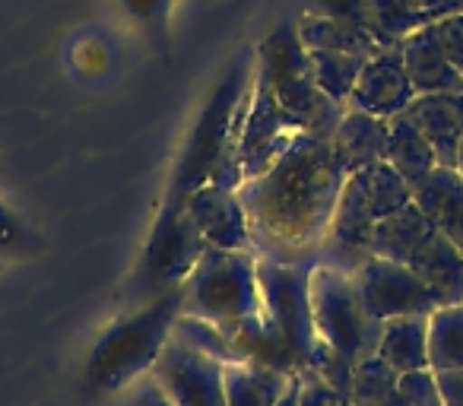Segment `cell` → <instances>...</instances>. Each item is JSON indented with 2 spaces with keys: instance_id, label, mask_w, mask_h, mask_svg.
I'll return each mask as SVG.
<instances>
[{
  "instance_id": "6da1fadb",
  "label": "cell",
  "mask_w": 463,
  "mask_h": 406,
  "mask_svg": "<svg viewBox=\"0 0 463 406\" xmlns=\"http://www.w3.org/2000/svg\"><path fill=\"white\" fill-rule=\"evenodd\" d=\"M346 178L334 143L315 134H296L264 175L241 181L239 197L260 258L286 260L292 254L317 251Z\"/></svg>"
},
{
  "instance_id": "7a4b0ae2",
  "label": "cell",
  "mask_w": 463,
  "mask_h": 406,
  "mask_svg": "<svg viewBox=\"0 0 463 406\" xmlns=\"http://www.w3.org/2000/svg\"><path fill=\"white\" fill-rule=\"evenodd\" d=\"M254 64H258V52L241 54L229 67L222 83L216 86L206 109L200 111L197 127H194L184 156L178 162V172H175V184H172L175 194L187 197V194L197 191L206 181L232 187V191L241 187L245 175H241V162H239V134H241V124H245L248 96H251L248 77H251Z\"/></svg>"
},
{
  "instance_id": "3957f363",
  "label": "cell",
  "mask_w": 463,
  "mask_h": 406,
  "mask_svg": "<svg viewBox=\"0 0 463 406\" xmlns=\"http://www.w3.org/2000/svg\"><path fill=\"white\" fill-rule=\"evenodd\" d=\"M184 315V289L175 286L143 302L134 315L121 317L102 334L86 359L83 384L90 393H115L137 374L149 372L165 343L172 340L175 321Z\"/></svg>"
},
{
  "instance_id": "277c9868",
  "label": "cell",
  "mask_w": 463,
  "mask_h": 406,
  "mask_svg": "<svg viewBox=\"0 0 463 406\" xmlns=\"http://www.w3.org/2000/svg\"><path fill=\"white\" fill-rule=\"evenodd\" d=\"M184 289V315L203 317L232 336L251 317L264 315V298L258 283V254L210 248L200 254Z\"/></svg>"
},
{
  "instance_id": "5b68a950",
  "label": "cell",
  "mask_w": 463,
  "mask_h": 406,
  "mask_svg": "<svg viewBox=\"0 0 463 406\" xmlns=\"http://www.w3.org/2000/svg\"><path fill=\"white\" fill-rule=\"evenodd\" d=\"M258 73L270 83L273 96L279 99L292 118H298L305 134L334 140L346 105L327 99L315 83L311 54L298 39V26L283 23L277 26L258 48Z\"/></svg>"
},
{
  "instance_id": "8992f818",
  "label": "cell",
  "mask_w": 463,
  "mask_h": 406,
  "mask_svg": "<svg viewBox=\"0 0 463 406\" xmlns=\"http://www.w3.org/2000/svg\"><path fill=\"white\" fill-rule=\"evenodd\" d=\"M311 315H315L317 340L334 346L346 359L362 362L378 353L384 321L368 315L353 273L317 264L311 270Z\"/></svg>"
},
{
  "instance_id": "52a82bcc",
  "label": "cell",
  "mask_w": 463,
  "mask_h": 406,
  "mask_svg": "<svg viewBox=\"0 0 463 406\" xmlns=\"http://www.w3.org/2000/svg\"><path fill=\"white\" fill-rule=\"evenodd\" d=\"M206 251L203 235L197 232L194 220L184 210V197L172 191L165 200L159 220L153 226V235L146 241V251L137 267L134 277V296L149 302V298L162 296L165 289L181 286L191 270L197 267L200 254Z\"/></svg>"
},
{
  "instance_id": "ba28073f",
  "label": "cell",
  "mask_w": 463,
  "mask_h": 406,
  "mask_svg": "<svg viewBox=\"0 0 463 406\" xmlns=\"http://www.w3.org/2000/svg\"><path fill=\"white\" fill-rule=\"evenodd\" d=\"M311 270L315 267L260 258L258 254V283L264 311L279 327V334L286 336L302 368H308L311 346L317 340L315 315H311Z\"/></svg>"
},
{
  "instance_id": "9c48e42d",
  "label": "cell",
  "mask_w": 463,
  "mask_h": 406,
  "mask_svg": "<svg viewBox=\"0 0 463 406\" xmlns=\"http://www.w3.org/2000/svg\"><path fill=\"white\" fill-rule=\"evenodd\" d=\"M296 134H305L298 118H292L279 105L270 83L260 77L258 64H254V86H251V96H248L245 124H241V134H239V162L245 181L264 175L279 159V153L289 146V140Z\"/></svg>"
},
{
  "instance_id": "30bf717a",
  "label": "cell",
  "mask_w": 463,
  "mask_h": 406,
  "mask_svg": "<svg viewBox=\"0 0 463 406\" xmlns=\"http://www.w3.org/2000/svg\"><path fill=\"white\" fill-rule=\"evenodd\" d=\"M353 283L359 289L362 302H365L368 315L378 321H391V317L406 315H431L441 308L438 296L410 270L406 264L384 258H368L353 270Z\"/></svg>"
},
{
  "instance_id": "8fae6325",
  "label": "cell",
  "mask_w": 463,
  "mask_h": 406,
  "mask_svg": "<svg viewBox=\"0 0 463 406\" xmlns=\"http://www.w3.org/2000/svg\"><path fill=\"white\" fill-rule=\"evenodd\" d=\"M222 372V362L210 359L200 349L172 336L149 368V378L175 406H225Z\"/></svg>"
},
{
  "instance_id": "7c38bea8",
  "label": "cell",
  "mask_w": 463,
  "mask_h": 406,
  "mask_svg": "<svg viewBox=\"0 0 463 406\" xmlns=\"http://www.w3.org/2000/svg\"><path fill=\"white\" fill-rule=\"evenodd\" d=\"M374 222L378 220H374V210H372V203H368L365 184H362L359 175H349L340 191V200H336L327 235H324L321 264L353 273L362 260L372 258V254H368V241H372Z\"/></svg>"
},
{
  "instance_id": "4fadbf2b",
  "label": "cell",
  "mask_w": 463,
  "mask_h": 406,
  "mask_svg": "<svg viewBox=\"0 0 463 406\" xmlns=\"http://www.w3.org/2000/svg\"><path fill=\"white\" fill-rule=\"evenodd\" d=\"M184 210L210 248L254 251L251 222H248V210H245V203H241L239 191L206 181L197 191L187 194Z\"/></svg>"
},
{
  "instance_id": "5bb4252c",
  "label": "cell",
  "mask_w": 463,
  "mask_h": 406,
  "mask_svg": "<svg viewBox=\"0 0 463 406\" xmlns=\"http://www.w3.org/2000/svg\"><path fill=\"white\" fill-rule=\"evenodd\" d=\"M412 99H416V90H412V80L406 73L400 45L378 48L362 67L359 83H355L353 96H349V109L368 111V115L391 121L393 115L410 109Z\"/></svg>"
},
{
  "instance_id": "9a60e30c",
  "label": "cell",
  "mask_w": 463,
  "mask_h": 406,
  "mask_svg": "<svg viewBox=\"0 0 463 406\" xmlns=\"http://www.w3.org/2000/svg\"><path fill=\"white\" fill-rule=\"evenodd\" d=\"M410 121L435 149L438 165L457 168V153L463 140V92H429L416 96L406 109Z\"/></svg>"
},
{
  "instance_id": "2e32d148",
  "label": "cell",
  "mask_w": 463,
  "mask_h": 406,
  "mask_svg": "<svg viewBox=\"0 0 463 406\" xmlns=\"http://www.w3.org/2000/svg\"><path fill=\"white\" fill-rule=\"evenodd\" d=\"M400 52H403V64L412 80L416 96H429V92H463V73L448 61L431 23L406 35L400 42Z\"/></svg>"
},
{
  "instance_id": "e0dca14e",
  "label": "cell",
  "mask_w": 463,
  "mask_h": 406,
  "mask_svg": "<svg viewBox=\"0 0 463 406\" xmlns=\"http://www.w3.org/2000/svg\"><path fill=\"white\" fill-rule=\"evenodd\" d=\"M387 134H391V121L368 111L349 109L343 111L340 124L334 130V153L346 175L362 172L368 165H378L387 156Z\"/></svg>"
},
{
  "instance_id": "ac0fdd59",
  "label": "cell",
  "mask_w": 463,
  "mask_h": 406,
  "mask_svg": "<svg viewBox=\"0 0 463 406\" xmlns=\"http://www.w3.org/2000/svg\"><path fill=\"white\" fill-rule=\"evenodd\" d=\"M406 267L435 292L441 305H463V251L441 229L425 239Z\"/></svg>"
},
{
  "instance_id": "d6986e66",
  "label": "cell",
  "mask_w": 463,
  "mask_h": 406,
  "mask_svg": "<svg viewBox=\"0 0 463 406\" xmlns=\"http://www.w3.org/2000/svg\"><path fill=\"white\" fill-rule=\"evenodd\" d=\"M412 200L422 207L431 226L441 229L463 251V175L457 168L438 165L429 178L412 187Z\"/></svg>"
},
{
  "instance_id": "ffe728a7",
  "label": "cell",
  "mask_w": 463,
  "mask_h": 406,
  "mask_svg": "<svg viewBox=\"0 0 463 406\" xmlns=\"http://www.w3.org/2000/svg\"><path fill=\"white\" fill-rule=\"evenodd\" d=\"M435 232L431 220L422 213L416 200L406 203L403 210L384 216L374 222L372 241H368V254L384 260H397V264H410V258L425 245V239Z\"/></svg>"
},
{
  "instance_id": "44dd1931",
  "label": "cell",
  "mask_w": 463,
  "mask_h": 406,
  "mask_svg": "<svg viewBox=\"0 0 463 406\" xmlns=\"http://www.w3.org/2000/svg\"><path fill=\"white\" fill-rule=\"evenodd\" d=\"M296 374L258 362H232L225 365V406H277L289 391Z\"/></svg>"
},
{
  "instance_id": "7402d4cb",
  "label": "cell",
  "mask_w": 463,
  "mask_h": 406,
  "mask_svg": "<svg viewBox=\"0 0 463 406\" xmlns=\"http://www.w3.org/2000/svg\"><path fill=\"white\" fill-rule=\"evenodd\" d=\"M374 355H381L400 374L429 368V315H406L384 321V334H381Z\"/></svg>"
},
{
  "instance_id": "603a6c76",
  "label": "cell",
  "mask_w": 463,
  "mask_h": 406,
  "mask_svg": "<svg viewBox=\"0 0 463 406\" xmlns=\"http://www.w3.org/2000/svg\"><path fill=\"white\" fill-rule=\"evenodd\" d=\"M229 340L235 343V349H239L245 362H258V365L279 368V372H286V374L302 372V365H298L292 346L286 343V336L279 334L277 324L267 317V311L260 317H251V321L241 324Z\"/></svg>"
},
{
  "instance_id": "cb8c5ba5",
  "label": "cell",
  "mask_w": 463,
  "mask_h": 406,
  "mask_svg": "<svg viewBox=\"0 0 463 406\" xmlns=\"http://www.w3.org/2000/svg\"><path fill=\"white\" fill-rule=\"evenodd\" d=\"M298 39L308 52H343V54H365L372 58L378 52V42L365 26L349 20H334V16L305 14L298 23Z\"/></svg>"
},
{
  "instance_id": "d4e9b609",
  "label": "cell",
  "mask_w": 463,
  "mask_h": 406,
  "mask_svg": "<svg viewBox=\"0 0 463 406\" xmlns=\"http://www.w3.org/2000/svg\"><path fill=\"white\" fill-rule=\"evenodd\" d=\"M384 162H391L412 187L419 181H425L431 172L438 168V159H435V149L431 143L422 137V130L410 121L406 111L391 118V134H387V156Z\"/></svg>"
},
{
  "instance_id": "484cf974",
  "label": "cell",
  "mask_w": 463,
  "mask_h": 406,
  "mask_svg": "<svg viewBox=\"0 0 463 406\" xmlns=\"http://www.w3.org/2000/svg\"><path fill=\"white\" fill-rule=\"evenodd\" d=\"M365 4V29L381 48H397L416 29L429 26V16L412 7V0H362Z\"/></svg>"
},
{
  "instance_id": "4316f807",
  "label": "cell",
  "mask_w": 463,
  "mask_h": 406,
  "mask_svg": "<svg viewBox=\"0 0 463 406\" xmlns=\"http://www.w3.org/2000/svg\"><path fill=\"white\" fill-rule=\"evenodd\" d=\"M429 368H463V305H441L429 315Z\"/></svg>"
},
{
  "instance_id": "83f0119b",
  "label": "cell",
  "mask_w": 463,
  "mask_h": 406,
  "mask_svg": "<svg viewBox=\"0 0 463 406\" xmlns=\"http://www.w3.org/2000/svg\"><path fill=\"white\" fill-rule=\"evenodd\" d=\"M349 403L353 406H403V400H400V372L387 365L381 355H368V359L355 362Z\"/></svg>"
},
{
  "instance_id": "f1b7e54d",
  "label": "cell",
  "mask_w": 463,
  "mask_h": 406,
  "mask_svg": "<svg viewBox=\"0 0 463 406\" xmlns=\"http://www.w3.org/2000/svg\"><path fill=\"white\" fill-rule=\"evenodd\" d=\"M311 54V71H315L317 90L327 99L340 105H349L359 73L365 67V54H343V52H308Z\"/></svg>"
},
{
  "instance_id": "f546056e",
  "label": "cell",
  "mask_w": 463,
  "mask_h": 406,
  "mask_svg": "<svg viewBox=\"0 0 463 406\" xmlns=\"http://www.w3.org/2000/svg\"><path fill=\"white\" fill-rule=\"evenodd\" d=\"M353 175H359L362 184H365L374 220H384V216L403 210L406 203H412V184L391 165V162H378V165H368Z\"/></svg>"
},
{
  "instance_id": "4dcf8cb0",
  "label": "cell",
  "mask_w": 463,
  "mask_h": 406,
  "mask_svg": "<svg viewBox=\"0 0 463 406\" xmlns=\"http://www.w3.org/2000/svg\"><path fill=\"white\" fill-rule=\"evenodd\" d=\"M172 336H178V340H184L187 346L200 349L203 355L222 362V365H232V362H245L239 349H235V343L225 336V330H219L216 324L203 321V317L181 315L178 321H175Z\"/></svg>"
},
{
  "instance_id": "1f68e13d",
  "label": "cell",
  "mask_w": 463,
  "mask_h": 406,
  "mask_svg": "<svg viewBox=\"0 0 463 406\" xmlns=\"http://www.w3.org/2000/svg\"><path fill=\"white\" fill-rule=\"evenodd\" d=\"M308 368L317 374V378H324L330 387H334L336 393H343V397H349L353 393V372H355V362L346 359L343 353H336L334 346H327L324 340H315V346H311V359H308Z\"/></svg>"
},
{
  "instance_id": "d6a6232c",
  "label": "cell",
  "mask_w": 463,
  "mask_h": 406,
  "mask_svg": "<svg viewBox=\"0 0 463 406\" xmlns=\"http://www.w3.org/2000/svg\"><path fill=\"white\" fill-rule=\"evenodd\" d=\"M400 400H403V406H444L435 372L416 368V372L400 374Z\"/></svg>"
},
{
  "instance_id": "836d02e7",
  "label": "cell",
  "mask_w": 463,
  "mask_h": 406,
  "mask_svg": "<svg viewBox=\"0 0 463 406\" xmlns=\"http://www.w3.org/2000/svg\"><path fill=\"white\" fill-rule=\"evenodd\" d=\"M298 406H353L349 397L336 393L324 378H317L311 368L298 372Z\"/></svg>"
},
{
  "instance_id": "e575fe53",
  "label": "cell",
  "mask_w": 463,
  "mask_h": 406,
  "mask_svg": "<svg viewBox=\"0 0 463 406\" xmlns=\"http://www.w3.org/2000/svg\"><path fill=\"white\" fill-rule=\"evenodd\" d=\"M431 26H435V35H438V42H441L444 54H448V61L463 73V14L441 16V20H435Z\"/></svg>"
},
{
  "instance_id": "d590c367",
  "label": "cell",
  "mask_w": 463,
  "mask_h": 406,
  "mask_svg": "<svg viewBox=\"0 0 463 406\" xmlns=\"http://www.w3.org/2000/svg\"><path fill=\"white\" fill-rule=\"evenodd\" d=\"M33 245V235H29V229L23 226L20 220H16L14 213H10L4 203H0V251H26V248Z\"/></svg>"
},
{
  "instance_id": "8d00e7d4",
  "label": "cell",
  "mask_w": 463,
  "mask_h": 406,
  "mask_svg": "<svg viewBox=\"0 0 463 406\" xmlns=\"http://www.w3.org/2000/svg\"><path fill=\"white\" fill-rule=\"evenodd\" d=\"M308 14L334 16V20H349L365 26V4L362 0H311Z\"/></svg>"
},
{
  "instance_id": "74e56055",
  "label": "cell",
  "mask_w": 463,
  "mask_h": 406,
  "mask_svg": "<svg viewBox=\"0 0 463 406\" xmlns=\"http://www.w3.org/2000/svg\"><path fill=\"white\" fill-rule=\"evenodd\" d=\"M438 391H441L444 406H463V368H450V372H435Z\"/></svg>"
},
{
  "instance_id": "f35d334b",
  "label": "cell",
  "mask_w": 463,
  "mask_h": 406,
  "mask_svg": "<svg viewBox=\"0 0 463 406\" xmlns=\"http://www.w3.org/2000/svg\"><path fill=\"white\" fill-rule=\"evenodd\" d=\"M130 406H175V403L159 391V384H156L153 378H146L137 384L134 397H130Z\"/></svg>"
},
{
  "instance_id": "ab89813d",
  "label": "cell",
  "mask_w": 463,
  "mask_h": 406,
  "mask_svg": "<svg viewBox=\"0 0 463 406\" xmlns=\"http://www.w3.org/2000/svg\"><path fill=\"white\" fill-rule=\"evenodd\" d=\"M168 0H128V7L134 10L140 20H153L159 10H165Z\"/></svg>"
},
{
  "instance_id": "60d3db41",
  "label": "cell",
  "mask_w": 463,
  "mask_h": 406,
  "mask_svg": "<svg viewBox=\"0 0 463 406\" xmlns=\"http://www.w3.org/2000/svg\"><path fill=\"white\" fill-rule=\"evenodd\" d=\"M412 7L416 10H422L425 16H429L431 23L441 16V7H444V0H412Z\"/></svg>"
},
{
  "instance_id": "b9f144b4",
  "label": "cell",
  "mask_w": 463,
  "mask_h": 406,
  "mask_svg": "<svg viewBox=\"0 0 463 406\" xmlns=\"http://www.w3.org/2000/svg\"><path fill=\"white\" fill-rule=\"evenodd\" d=\"M277 406H298V374H296V378H292L289 391L283 393V400H279Z\"/></svg>"
},
{
  "instance_id": "7bdbcfd3",
  "label": "cell",
  "mask_w": 463,
  "mask_h": 406,
  "mask_svg": "<svg viewBox=\"0 0 463 406\" xmlns=\"http://www.w3.org/2000/svg\"><path fill=\"white\" fill-rule=\"evenodd\" d=\"M450 14H463V0H444L441 16H450ZM441 16H438V20H441Z\"/></svg>"
},
{
  "instance_id": "ee69618b",
  "label": "cell",
  "mask_w": 463,
  "mask_h": 406,
  "mask_svg": "<svg viewBox=\"0 0 463 406\" xmlns=\"http://www.w3.org/2000/svg\"><path fill=\"white\" fill-rule=\"evenodd\" d=\"M457 172L463 175V140H460V153H457Z\"/></svg>"
}]
</instances>
